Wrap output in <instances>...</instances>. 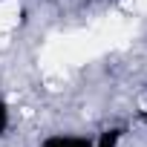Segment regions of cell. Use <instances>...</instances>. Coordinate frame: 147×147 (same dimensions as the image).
<instances>
[{
	"label": "cell",
	"mask_w": 147,
	"mask_h": 147,
	"mask_svg": "<svg viewBox=\"0 0 147 147\" xmlns=\"http://www.w3.org/2000/svg\"><path fill=\"white\" fill-rule=\"evenodd\" d=\"M40 147H95V141L78 133H52L40 141Z\"/></svg>",
	"instance_id": "cell-1"
},
{
	"label": "cell",
	"mask_w": 147,
	"mask_h": 147,
	"mask_svg": "<svg viewBox=\"0 0 147 147\" xmlns=\"http://www.w3.org/2000/svg\"><path fill=\"white\" fill-rule=\"evenodd\" d=\"M121 138H124V130L121 127H110V130H104L95 138V147H121Z\"/></svg>",
	"instance_id": "cell-2"
},
{
	"label": "cell",
	"mask_w": 147,
	"mask_h": 147,
	"mask_svg": "<svg viewBox=\"0 0 147 147\" xmlns=\"http://www.w3.org/2000/svg\"><path fill=\"white\" fill-rule=\"evenodd\" d=\"M12 127V110H9V104L0 98V136H6V130Z\"/></svg>",
	"instance_id": "cell-3"
}]
</instances>
